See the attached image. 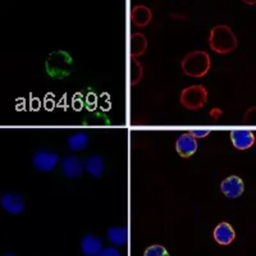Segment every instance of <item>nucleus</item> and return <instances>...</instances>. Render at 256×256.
I'll return each instance as SVG.
<instances>
[{
  "mask_svg": "<svg viewBox=\"0 0 256 256\" xmlns=\"http://www.w3.org/2000/svg\"><path fill=\"white\" fill-rule=\"evenodd\" d=\"M208 42L212 52L216 54H222V56L230 54L238 46V40H237L234 32L227 24H218V26L212 27Z\"/></svg>",
  "mask_w": 256,
  "mask_h": 256,
  "instance_id": "obj_1",
  "label": "nucleus"
},
{
  "mask_svg": "<svg viewBox=\"0 0 256 256\" xmlns=\"http://www.w3.org/2000/svg\"><path fill=\"white\" fill-rule=\"evenodd\" d=\"M180 67L186 76L194 78H204L212 68V59L204 50H195L184 56Z\"/></svg>",
  "mask_w": 256,
  "mask_h": 256,
  "instance_id": "obj_2",
  "label": "nucleus"
},
{
  "mask_svg": "<svg viewBox=\"0 0 256 256\" xmlns=\"http://www.w3.org/2000/svg\"><path fill=\"white\" fill-rule=\"evenodd\" d=\"M46 73L52 78H67L73 70V59L67 52H52L45 62Z\"/></svg>",
  "mask_w": 256,
  "mask_h": 256,
  "instance_id": "obj_3",
  "label": "nucleus"
},
{
  "mask_svg": "<svg viewBox=\"0 0 256 256\" xmlns=\"http://www.w3.org/2000/svg\"><path fill=\"white\" fill-rule=\"evenodd\" d=\"M180 102L187 110H200L208 102V90L202 84H192L184 88L180 91Z\"/></svg>",
  "mask_w": 256,
  "mask_h": 256,
  "instance_id": "obj_4",
  "label": "nucleus"
},
{
  "mask_svg": "<svg viewBox=\"0 0 256 256\" xmlns=\"http://www.w3.org/2000/svg\"><path fill=\"white\" fill-rule=\"evenodd\" d=\"M59 162V156L56 152L50 148H40L34 158H32V164L40 172H52L56 168Z\"/></svg>",
  "mask_w": 256,
  "mask_h": 256,
  "instance_id": "obj_5",
  "label": "nucleus"
},
{
  "mask_svg": "<svg viewBox=\"0 0 256 256\" xmlns=\"http://www.w3.org/2000/svg\"><path fill=\"white\" fill-rule=\"evenodd\" d=\"M220 191L228 198H237L244 194V184L238 176H230L222 180Z\"/></svg>",
  "mask_w": 256,
  "mask_h": 256,
  "instance_id": "obj_6",
  "label": "nucleus"
},
{
  "mask_svg": "<svg viewBox=\"0 0 256 256\" xmlns=\"http://www.w3.org/2000/svg\"><path fill=\"white\" fill-rule=\"evenodd\" d=\"M230 140L237 150L244 152V150L252 148L256 138L251 130H233L230 132Z\"/></svg>",
  "mask_w": 256,
  "mask_h": 256,
  "instance_id": "obj_7",
  "label": "nucleus"
},
{
  "mask_svg": "<svg viewBox=\"0 0 256 256\" xmlns=\"http://www.w3.org/2000/svg\"><path fill=\"white\" fill-rule=\"evenodd\" d=\"M0 204L2 208L9 214L18 216L24 210V200L20 194H3L0 198Z\"/></svg>",
  "mask_w": 256,
  "mask_h": 256,
  "instance_id": "obj_8",
  "label": "nucleus"
},
{
  "mask_svg": "<svg viewBox=\"0 0 256 256\" xmlns=\"http://www.w3.org/2000/svg\"><path fill=\"white\" fill-rule=\"evenodd\" d=\"M196 150H198V141L188 132L180 134L176 141V152L182 158L192 156L196 152Z\"/></svg>",
  "mask_w": 256,
  "mask_h": 256,
  "instance_id": "obj_9",
  "label": "nucleus"
},
{
  "mask_svg": "<svg viewBox=\"0 0 256 256\" xmlns=\"http://www.w3.org/2000/svg\"><path fill=\"white\" fill-rule=\"evenodd\" d=\"M62 173L68 178H77L81 177L84 172V166L78 156L74 155H67L62 160Z\"/></svg>",
  "mask_w": 256,
  "mask_h": 256,
  "instance_id": "obj_10",
  "label": "nucleus"
},
{
  "mask_svg": "<svg viewBox=\"0 0 256 256\" xmlns=\"http://www.w3.org/2000/svg\"><path fill=\"white\" fill-rule=\"evenodd\" d=\"M131 20L134 27L144 28L148 26L152 20V10L145 6H134L131 12Z\"/></svg>",
  "mask_w": 256,
  "mask_h": 256,
  "instance_id": "obj_11",
  "label": "nucleus"
},
{
  "mask_svg": "<svg viewBox=\"0 0 256 256\" xmlns=\"http://www.w3.org/2000/svg\"><path fill=\"white\" fill-rule=\"evenodd\" d=\"M236 237V232L233 230V227L227 222L219 223L214 230V240L218 242L219 244H230L234 241Z\"/></svg>",
  "mask_w": 256,
  "mask_h": 256,
  "instance_id": "obj_12",
  "label": "nucleus"
},
{
  "mask_svg": "<svg viewBox=\"0 0 256 256\" xmlns=\"http://www.w3.org/2000/svg\"><path fill=\"white\" fill-rule=\"evenodd\" d=\"M81 250L82 254L86 256H99L100 251L102 250V240L95 237L94 234H86L82 238Z\"/></svg>",
  "mask_w": 256,
  "mask_h": 256,
  "instance_id": "obj_13",
  "label": "nucleus"
},
{
  "mask_svg": "<svg viewBox=\"0 0 256 256\" xmlns=\"http://www.w3.org/2000/svg\"><path fill=\"white\" fill-rule=\"evenodd\" d=\"M84 169L94 178H99L104 173V162L100 155H90L84 162Z\"/></svg>",
  "mask_w": 256,
  "mask_h": 256,
  "instance_id": "obj_14",
  "label": "nucleus"
},
{
  "mask_svg": "<svg viewBox=\"0 0 256 256\" xmlns=\"http://www.w3.org/2000/svg\"><path fill=\"white\" fill-rule=\"evenodd\" d=\"M68 146L73 152H80L84 150L88 145V134L86 132H77L68 137Z\"/></svg>",
  "mask_w": 256,
  "mask_h": 256,
  "instance_id": "obj_15",
  "label": "nucleus"
},
{
  "mask_svg": "<svg viewBox=\"0 0 256 256\" xmlns=\"http://www.w3.org/2000/svg\"><path fill=\"white\" fill-rule=\"evenodd\" d=\"M148 48V40L142 34H134L131 38V52L132 56L137 58L141 56L146 52Z\"/></svg>",
  "mask_w": 256,
  "mask_h": 256,
  "instance_id": "obj_16",
  "label": "nucleus"
},
{
  "mask_svg": "<svg viewBox=\"0 0 256 256\" xmlns=\"http://www.w3.org/2000/svg\"><path fill=\"white\" fill-rule=\"evenodd\" d=\"M109 241L116 246H123L127 242V228L126 227H112L106 233Z\"/></svg>",
  "mask_w": 256,
  "mask_h": 256,
  "instance_id": "obj_17",
  "label": "nucleus"
},
{
  "mask_svg": "<svg viewBox=\"0 0 256 256\" xmlns=\"http://www.w3.org/2000/svg\"><path fill=\"white\" fill-rule=\"evenodd\" d=\"M144 256H169V254L162 244H152L146 248Z\"/></svg>",
  "mask_w": 256,
  "mask_h": 256,
  "instance_id": "obj_18",
  "label": "nucleus"
},
{
  "mask_svg": "<svg viewBox=\"0 0 256 256\" xmlns=\"http://www.w3.org/2000/svg\"><path fill=\"white\" fill-rule=\"evenodd\" d=\"M242 123L246 126H252L256 124V106H251L246 110L242 118Z\"/></svg>",
  "mask_w": 256,
  "mask_h": 256,
  "instance_id": "obj_19",
  "label": "nucleus"
},
{
  "mask_svg": "<svg viewBox=\"0 0 256 256\" xmlns=\"http://www.w3.org/2000/svg\"><path fill=\"white\" fill-rule=\"evenodd\" d=\"M99 256H122V255H120V252L116 250V248H112V246H109V248H102V250L100 251Z\"/></svg>",
  "mask_w": 256,
  "mask_h": 256,
  "instance_id": "obj_20",
  "label": "nucleus"
},
{
  "mask_svg": "<svg viewBox=\"0 0 256 256\" xmlns=\"http://www.w3.org/2000/svg\"><path fill=\"white\" fill-rule=\"evenodd\" d=\"M188 134L195 137V138H202V137L208 136L210 134V131L209 130H192Z\"/></svg>",
  "mask_w": 256,
  "mask_h": 256,
  "instance_id": "obj_21",
  "label": "nucleus"
},
{
  "mask_svg": "<svg viewBox=\"0 0 256 256\" xmlns=\"http://www.w3.org/2000/svg\"><path fill=\"white\" fill-rule=\"evenodd\" d=\"M209 116H212V120H219L222 116H223V110H222V109H219V108H212V110L209 112Z\"/></svg>",
  "mask_w": 256,
  "mask_h": 256,
  "instance_id": "obj_22",
  "label": "nucleus"
},
{
  "mask_svg": "<svg viewBox=\"0 0 256 256\" xmlns=\"http://www.w3.org/2000/svg\"><path fill=\"white\" fill-rule=\"evenodd\" d=\"M246 6H256V0H241Z\"/></svg>",
  "mask_w": 256,
  "mask_h": 256,
  "instance_id": "obj_23",
  "label": "nucleus"
},
{
  "mask_svg": "<svg viewBox=\"0 0 256 256\" xmlns=\"http://www.w3.org/2000/svg\"><path fill=\"white\" fill-rule=\"evenodd\" d=\"M4 256H16V255H13V254H6V255H4Z\"/></svg>",
  "mask_w": 256,
  "mask_h": 256,
  "instance_id": "obj_24",
  "label": "nucleus"
}]
</instances>
